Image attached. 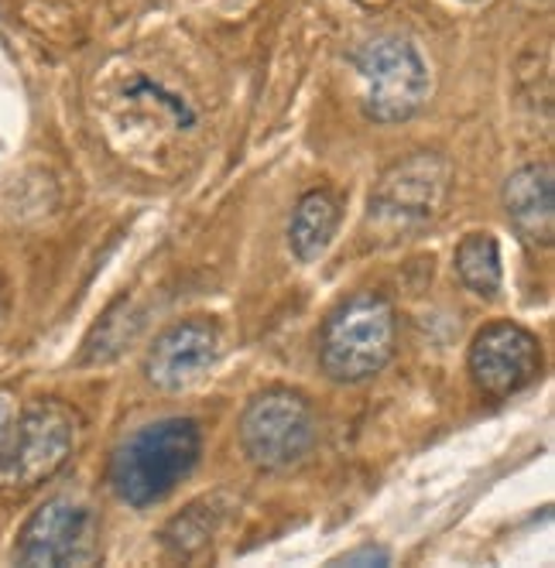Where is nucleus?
<instances>
[{
    "instance_id": "1",
    "label": "nucleus",
    "mask_w": 555,
    "mask_h": 568,
    "mask_svg": "<svg viewBox=\"0 0 555 568\" xmlns=\"http://www.w3.org/2000/svg\"><path fill=\"white\" fill-rule=\"evenodd\" d=\"M200 453V425L192 418H162L138 428L117 445L107 466V479L124 504L154 507L195 469Z\"/></svg>"
},
{
    "instance_id": "2",
    "label": "nucleus",
    "mask_w": 555,
    "mask_h": 568,
    "mask_svg": "<svg viewBox=\"0 0 555 568\" xmlns=\"http://www.w3.org/2000/svg\"><path fill=\"white\" fill-rule=\"evenodd\" d=\"M394 349H398V318L391 302L377 292H356L326 318L320 363L336 384H364L387 367Z\"/></svg>"
},
{
    "instance_id": "3",
    "label": "nucleus",
    "mask_w": 555,
    "mask_h": 568,
    "mask_svg": "<svg viewBox=\"0 0 555 568\" xmlns=\"http://www.w3.org/2000/svg\"><path fill=\"white\" fill-rule=\"evenodd\" d=\"M315 442H320V422L299 390L268 387L248 400L241 415V449L251 466L285 473L305 463Z\"/></svg>"
},
{
    "instance_id": "4",
    "label": "nucleus",
    "mask_w": 555,
    "mask_h": 568,
    "mask_svg": "<svg viewBox=\"0 0 555 568\" xmlns=\"http://www.w3.org/2000/svg\"><path fill=\"white\" fill-rule=\"evenodd\" d=\"M353 65L364 79V113L374 124H405L412 120L428 93L432 75L418 49L402 34H381L353 52Z\"/></svg>"
},
{
    "instance_id": "5",
    "label": "nucleus",
    "mask_w": 555,
    "mask_h": 568,
    "mask_svg": "<svg viewBox=\"0 0 555 568\" xmlns=\"http://www.w3.org/2000/svg\"><path fill=\"white\" fill-rule=\"evenodd\" d=\"M79 415L62 400H34L14 418L4 459H0V483L8 490H34L52 479L75 453Z\"/></svg>"
},
{
    "instance_id": "6",
    "label": "nucleus",
    "mask_w": 555,
    "mask_h": 568,
    "mask_svg": "<svg viewBox=\"0 0 555 568\" xmlns=\"http://www.w3.org/2000/svg\"><path fill=\"white\" fill-rule=\"evenodd\" d=\"M453 185V165L435 151H415L377 179L371 220L384 230H418L443 213Z\"/></svg>"
},
{
    "instance_id": "7",
    "label": "nucleus",
    "mask_w": 555,
    "mask_h": 568,
    "mask_svg": "<svg viewBox=\"0 0 555 568\" xmlns=\"http://www.w3.org/2000/svg\"><path fill=\"white\" fill-rule=\"evenodd\" d=\"M18 565H93L100 558L97 514L69 497H52L31 514L18 538Z\"/></svg>"
},
{
    "instance_id": "8",
    "label": "nucleus",
    "mask_w": 555,
    "mask_h": 568,
    "mask_svg": "<svg viewBox=\"0 0 555 568\" xmlns=\"http://www.w3.org/2000/svg\"><path fill=\"white\" fill-rule=\"evenodd\" d=\"M542 374V343L518 322H494L470 343V377L484 397H511Z\"/></svg>"
},
{
    "instance_id": "9",
    "label": "nucleus",
    "mask_w": 555,
    "mask_h": 568,
    "mask_svg": "<svg viewBox=\"0 0 555 568\" xmlns=\"http://www.w3.org/2000/svg\"><path fill=\"white\" fill-rule=\"evenodd\" d=\"M220 356V333L206 318L175 322L154 339L144 359V377L154 390L182 394L200 384Z\"/></svg>"
},
{
    "instance_id": "10",
    "label": "nucleus",
    "mask_w": 555,
    "mask_h": 568,
    "mask_svg": "<svg viewBox=\"0 0 555 568\" xmlns=\"http://www.w3.org/2000/svg\"><path fill=\"white\" fill-rule=\"evenodd\" d=\"M504 213L525 243L548 247L555 236V172L548 161L525 165L504 182Z\"/></svg>"
},
{
    "instance_id": "11",
    "label": "nucleus",
    "mask_w": 555,
    "mask_h": 568,
    "mask_svg": "<svg viewBox=\"0 0 555 568\" xmlns=\"http://www.w3.org/2000/svg\"><path fill=\"white\" fill-rule=\"evenodd\" d=\"M340 230V202L330 192H309L299 199V206L289 223V247L302 264H315Z\"/></svg>"
},
{
    "instance_id": "12",
    "label": "nucleus",
    "mask_w": 555,
    "mask_h": 568,
    "mask_svg": "<svg viewBox=\"0 0 555 568\" xmlns=\"http://www.w3.org/2000/svg\"><path fill=\"white\" fill-rule=\"evenodd\" d=\"M453 264L466 292L481 298H494L501 292L504 271H501V247L494 233H466L460 240Z\"/></svg>"
},
{
    "instance_id": "13",
    "label": "nucleus",
    "mask_w": 555,
    "mask_h": 568,
    "mask_svg": "<svg viewBox=\"0 0 555 568\" xmlns=\"http://www.w3.org/2000/svg\"><path fill=\"white\" fill-rule=\"evenodd\" d=\"M216 517H220V514H210L206 507H189L182 517H175V520L169 524L165 545H169L175 555H192V551H200L206 541H213Z\"/></svg>"
},
{
    "instance_id": "14",
    "label": "nucleus",
    "mask_w": 555,
    "mask_h": 568,
    "mask_svg": "<svg viewBox=\"0 0 555 568\" xmlns=\"http://www.w3.org/2000/svg\"><path fill=\"white\" fill-rule=\"evenodd\" d=\"M391 555L384 548H374V545H364L356 551H346L343 558H336V565H387Z\"/></svg>"
},
{
    "instance_id": "15",
    "label": "nucleus",
    "mask_w": 555,
    "mask_h": 568,
    "mask_svg": "<svg viewBox=\"0 0 555 568\" xmlns=\"http://www.w3.org/2000/svg\"><path fill=\"white\" fill-rule=\"evenodd\" d=\"M11 428H14V400H11L4 390H0V459H4V449H8Z\"/></svg>"
},
{
    "instance_id": "16",
    "label": "nucleus",
    "mask_w": 555,
    "mask_h": 568,
    "mask_svg": "<svg viewBox=\"0 0 555 568\" xmlns=\"http://www.w3.org/2000/svg\"><path fill=\"white\" fill-rule=\"evenodd\" d=\"M356 4H364V8H384L387 0H356Z\"/></svg>"
},
{
    "instance_id": "17",
    "label": "nucleus",
    "mask_w": 555,
    "mask_h": 568,
    "mask_svg": "<svg viewBox=\"0 0 555 568\" xmlns=\"http://www.w3.org/2000/svg\"><path fill=\"white\" fill-rule=\"evenodd\" d=\"M470 4H473V0H470Z\"/></svg>"
}]
</instances>
